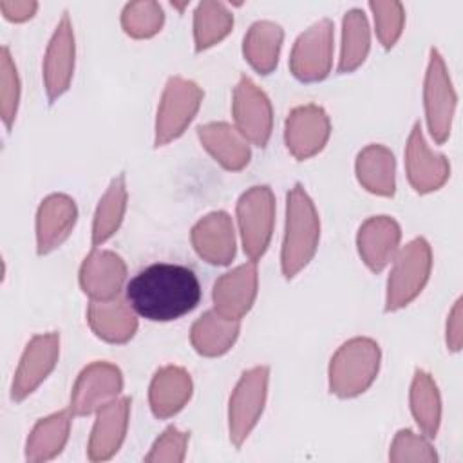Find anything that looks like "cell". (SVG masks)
<instances>
[{"instance_id":"cell-1","label":"cell","mask_w":463,"mask_h":463,"mask_svg":"<svg viewBox=\"0 0 463 463\" xmlns=\"http://www.w3.org/2000/svg\"><path fill=\"white\" fill-rule=\"evenodd\" d=\"M125 300L141 318L172 322L197 307L201 284L197 275L186 266L156 262L128 280Z\"/></svg>"},{"instance_id":"cell-2","label":"cell","mask_w":463,"mask_h":463,"mask_svg":"<svg viewBox=\"0 0 463 463\" xmlns=\"http://www.w3.org/2000/svg\"><path fill=\"white\" fill-rule=\"evenodd\" d=\"M318 241V212L306 188L297 183L286 195V228L280 248V268L286 279H293L311 262Z\"/></svg>"},{"instance_id":"cell-3","label":"cell","mask_w":463,"mask_h":463,"mask_svg":"<svg viewBox=\"0 0 463 463\" xmlns=\"http://www.w3.org/2000/svg\"><path fill=\"white\" fill-rule=\"evenodd\" d=\"M382 351L376 340L354 336L344 342L331 356L327 376L329 391L338 398H354L365 392L378 376Z\"/></svg>"},{"instance_id":"cell-4","label":"cell","mask_w":463,"mask_h":463,"mask_svg":"<svg viewBox=\"0 0 463 463\" xmlns=\"http://www.w3.org/2000/svg\"><path fill=\"white\" fill-rule=\"evenodd\" d=\"M432 269V250L427 239L416 237L402 246L387 277L385 311H398L409 306L429 282Z\"/></svg>"},{"instance_id":"cell-5","label":"cell","mask_w":463,"mask_h":463,"mask_svg":"<svg viewBox=\"0 0 463 463\" xmlns=\"http://www.w3.org/2000/svg\"><path fill=\"white\" fill-rule=\"evenodd\" d=\"M203 98L204 92L195 81L183 76H170L156 114L154 145L165 146L183 136L199 112Z\"/></svg>"},{"instance_id":"cell-6","label":"cell","mask_w":463,"mask_h":463,"mask_svg":"<svg viewBox=\"0 0 463 463\" xmlns=\"http://www.w3.org/2000/svg\"><path fill=\"white\" fill-rule=\"evenodd\" d=\"M269 367L255 365L244 371L235 383L228 403L230 441L239 449L259 423L268 398Z\"/></svg>"},{"instance_id":"cell-7","label":"cell","mask_w":463,"mask_h":463,"mask_svg":"<svg viewBox=\"0 0 463 463\" xmlns=\"http://www.w3.org/2000/svg\"><path fill=\"white\" fill-rule=\"evenodd\" d=\"M237 222L246 257L259 262L269 246L275 224V195L269 186H251L239 197Z\"/></svg>"},{"instance_id":"cell-8","label":"cell","mask_w":463,"mask_h":463,"mask_svg":"<svg viewBox=\"0 0 463 463\" xmlns=\"http://www.w3.org/2000/svg\"><path fill=\"white\" fill-rule=\"evenodd\" d=\"M456 105L458 94L454 90L443 56L438 49L432 47L423 83V107L429 132L438 145L445 143L450 136Z\"/></svg>"},{"instance_id":"cell-9","label":"cell","mask_w":463,"mask_h":463,"mask_svg":"<svg viewBox=\"0 0 463 463\" xmlns=\"http://www.w3.org/2000/svg\"><path fill=\"white\" fill-rule=\"evenodd\" d=\"M335 27L329 18H320L309 25L293 43L289 54L291 74L304 83H315L327 78L333 65Z\"/></svg>"},{"instance_id":"cell-10","label":"cell","mask_w":463,"mask_h":463,"mask_svg":"<svg viewBox=\"0 0 463 463\" xmlns=\"http://www.w3.org/2000/svg\"><path fill=\"white\" fill-rule=\"evenodd\" d=\"M233 127L255 146H266L273 130V107L268 94L248 76H241L232 96Z\"/></svg>"},{"instance_id":"cell-11","label":"cell","mask_w":463,"mask_h":463,"mask_svg":"<svg viewBox=\"0 0 463 463\" xmlns=\"http://www.w3.org/2000/svg\"><path fill=\"white\" fill-rule=\"evenodd\" d=\"M123 391L121 369L110 362H92L78 374L69 409L74 416L96 414L103 405L119 398Z\"/></svg>"},{"instance_id":"cell-12","label":"cell","mask_w":463,"mask_h":463,"mask_svg":"<svg viewBox=\"0 0 463 463\" xmlns=\"http://www.w3.org/2000/svg\"><path fill=\"white\" fill-rule=\"evenodd\" d=\"M60 358V335L56 331L34 335L18 362L11 383V400L22 402L33 394L52 373Z\"/></svg>"},{"instance_id":"cell-13","label":"cell","mask_w":463,"mask_h":463,"mask_svg":"<svg viewBox=\"0 0 463 463\" xmlns=\"http://www.w3.org/2000/svg\"><path fill=\"white\" fill-rule=\"evenodd\" d=\"M331 136L327 112L315 103L295 107L284 123V143L289 154L298 159H309L324 150Z\"/></svg>"},{"instance_id":"cell-14","label":"cell","mask_w":463,"mask_h":463,"mask_svg":"<svg viewBox=\"0 0 463 463\" xmlns=\"http://www.w3.org/2000/svg\"><path fill=\"white\" fill-rule=\"evenodd\" d=\"M76 63L74 29L69 13L65 11L47 43L43 56V87L51 103L63 96L72 81Z\"/></svg>"},{"instance_id":"cell-15","label":"cell","mask_w":463,"mask_h":463,"mask_svg":"<svg viewBox=\"0 0 463 463\" xmlns=\"http://www.w3.org/2000/svg\"><path fill=\"white\" fill-rule=\"evenodd\" d=\"M405 172L418 194L436 192L450 177L449 159L429 148L420 123H414L405 145Z\"/></svg>"},{"instance_id":"cell-16","label":"cell","mask_w":463,"mask_h":463,"mask_svg":"<svg viewBox=\"0 0 463 463\" xmlns=\"http://www.w3.org/2000/svg\"><path fill=\"white\" fill-rule=\"evenodd\" d=\"M259 289V271L257 262L241 264L226 273H222L212 291L213 309L230 318L241 320L253 307Z\"/></svg>"},{"instance_id":"cell-17","label":"cell","mask_w":463,"mask_h":463,"mask_svg":"<svg viewBox=\"0 0 463 463\" xmlns=\"http://www.w3.org/2000/svg\"><path fill=\"white\" fill-rule=\"evenodd\" d=\"M80 288L90 300L119 297L127 280L125 260L110 250L92 248L80 266Z\"/></svg>"},{"instance_id":"cell-18","label":"cell","mask_w":463,"mask_h":463,"mask_svg":"<svg viewBox=\"0 0 463 463\" xmlns=\"http://www.w3.org/2000/svg\"><path fill=\"white\" fill-rule=\"evenodd\" d=\"M402 228L389 215L365 219L356 233V248L364 264L374 271H383L400 250Z\"/></svg>"},{"instance_id":"cell-19","label":"cell","mask_w":463,"mask_h":463,"mask_svg":"<svg viewBox=\"0 0 463 463\" xmlns=\"http://www.w3.org/2000/svg\"><path fill=\"white\" fill-rule=\"evenodd\" d=\"M190 241L195 253L208 264L226 266L235 257V228L222 210L201 217L190 232Z\"/></svg>"},{"instance_id":"cell-20","label":"cell","mask_w":463,"mask_h":463,"mask_svg":"<svg viewBox=\"0 0 463 463\" xmlns=\"http://www.w3.org/2000/svg\"><path fill=\"white\" fill-rule=\"evenodd\" d=\"M78 221V208L67 194L47 195L36 212V251L47 255L60 248Z\"/></svg>"},{"instance_id":"cell-21","label":"cell","mask_w":463,"mask_h":463,"mask_svg":"<svg viewBox=\"0 0 463 463\" xmlns=\"http://www.w3.org/2000/svg\"><path fill=\"white\" fill-rule=\"evenodd\" d=\"M130 403L128 396H121L96 412L87 445V456L90 461H107L121 449L128 429Z\"/></svg>"},{"instance_id":"cell-22","label":"cell","mask_w":463,"mask_h":463,"mask_svg":"<svg viewBox=\"0 0 463 463\" xmlns=\"http://www.w3.org/2000/svg\"><path fill=\"white\" fill-rule=\"evenodd\" d=\"M194 383L186 369L179 365H165L152 376L148 387V403L152 414L159 420L175 416L192 398Z\"/></svg>"},{"instance_id":"cell-23","label":"cell","mask_w":463,"mask_h":463,"mask_svg":"<svg viewBox=\"0 0 463 463\" xmlns=\"http://www.w3.org/2000/svg\"><path fill=\"white\" fill-rule=\"evenodd\" d=\"M87 322L92 333L109 344H125L137 331V315L127 300H90Z\"/></svg>"},{"instance_id":"cell-24","label":"cell","mask_w":463,"mask_h":463,"mask_svg":"<svg viewBox=\"0 0 463 463\" xmlns=\"http://www.w3.org/2000/svg\"><path fill=\"white\" fill-rule=\"evenodd\" d=\"M197 137L204 150L226 170H242L251 157L248 141L226 121H212L197 127Z\"/></svg>"},{"instance_id":"cell-25","label":"cell","mask_w":463,"mask_h":463,"mask_svg":"<svg viewBox=\"0 0 463 463\" xmlns=\"http://www.w3.org/2000/svg\"><path fill=\"white\" fill-rule=\"evenodd\" d=\"M356 179L367 192L382 197H392L396 192V159L394 154L380 143L362 148L354 161Z\"/></svg>"},{"instance_id":"cell-26","label":"cell","mask_w":463,"mask_h":463,"mask_svg":"<svg viewBox=\"0 0 463 463\" xmlns=\"http://www.w3.org/2000/svg\"><path fill=\"white\" fill-rule=\"evenodd\" d=\"M241 333V320H230L215 309L203 313L190 329L192 347L208 358L226 354L237 342Z\"/></svg>"},{"instance_id":"cell-27","label":"cell","mask_w":463,"mask_h":463,"mask_svg":"<svg viewBox=\"0 0 463 463\" xmlns=\"http://www.w3.org/2000/svg\"><path fill=\"white\" fill-rule=\"evenodd\" d=\"M72 416L71 409H67L38 420L25 441V459L40 463L56 458L67 445Z\"/></svg>"},{"instance_id":"cell-28","label":"cell","mask_w":463,"mask_h":463,"mask_svg":"<svg viewBox=\"0 0 463 463\" xmlns=\"http://www.w3.org/2000/svg\"><path fill=\"white\" fill-rule=\"evenodd\" d=\"M282 42L284 29L277 22L257 20L244 34L242 54L259 74H269L279 65Z\"/></svg>"},{"instance_id":"cell-29","label":"cell","mask_w":463,"mask_h":463,"mask_svg":"<svg viewBox=\"0 0 463 463\" xmlns=\"http://www.w3.org/2000/svg\"><path fill=\"white\" fill-rule=\"evenodd\" d=\"M409 403L421 434L429 439L434 438L441 423V396L434 378L423 369H416L412 376Z\"/></svg>"},{"instance_id":"cell-30","label":"cell","mask_w":463,"mask_h":463,"mask_svg":"<svg viewBox=\"0 0 463 463\" xmlns=\"http://www.w3.org/2000/svg\"><path fill=\"white\" fill-rule=\"evenodd\" d=\"M127 210V183L125 174L116 175L101 195L92 219V248L107 242L121 226Z\"/></svg>"},{"instance_id":"cell-31","label":"cell","mask_w":463,"mask_h":463,"mask_svg":"<svg viewBox=\"0 0 463 463\" xmlns=\"http://www.w3.org/2000/svg\"><path fill=\"white\" fill-rule=\"evenodd\" d=\"M371 49V29L362 9H349L342 20V49L338 72L349 74L367 60Z\"/></svg>"},{"instance_id":"cell-32","label":"cell","mask_w":463,"mask_h":463,"mask_svg":"<svg viewBox=\"0 0 463 463\" xmlns=\"http://www.w3.org/2000/svg\"><path fill=\"white\" fill-rule=\"evenodd\" d=\"M233 27V13L215 0H203L194 11L195 51H206L222 42Z\"/></svg>"},{"instance_id":"cell-33","label":"cell","mask_w":463,"mask_h":463,"mask_svg":"<svg viewBox=\"0 0 463 463\" xmlns=\"http://www.w3.org/2000/svg\"><path fill=\"white\" fill-rule=\"evenodd\" d=\"M165 24V11L154 0L130 2L121 11L123 31L136 40L156 36Z\"/></svg>"},{"instance_id":"cell-34","label":"cell","mask_w":463,"mask_h":463,"mask_svg":"<svg viewBox=\"0 0 463 463\" xmlns=\"http://www.w3.org/2000/svg\"><path fill=\"white\" fill-rule=\"evenodd\" d=\"M20 76L16 71V65L11 58L9 49L4 45L0 52V118L5 125V128H11V125L16 119L18 105H20Z\"/></svg>"},{"instance_id":"cell-35","label":"cell","mask_w":463,"mask_h":463,"mask_svg":"<svg viewBox=\"0 0 463 463\" xmlns=\"http://www.w3.org/2000/svg\"><path fill=\"white\" fill-rule=\"evenodd\" d=\"M369 9L374 18L376 36L383 49H391L396 45L398 38L402 36L403 24H405V9L400 2H369Z\"/></svg>"},{"instance_id":"cell-36","label":"cell","mask_w":463,"mask_h":463,"mask_svg":"<svg viewBox=\"0 0 463 463\" xmlns=\"http://www.w3.org/2000/svg\"><path fill=\"white\" fill-rule=\"evenodd\" d=\"M389 459L392 463H403V461L436 463L438 454L427 436L416 434L411 429H402L396 432L391 443Z\"/></svg>"},{"instance_id":"cell-37","label":"cell","mask_w":463,"mask_h":463,"mask_svg":"<svg viewBox=\"0 0 463 463\" xmlns=\"http://www.w3.org/2000/svg\"><path fill=\"white\" fill-rule=\"evenodd\" d=\"M190 434L170 425L154 441L150 452L145 456L146 463H181L186 454Z\"/></svg>"},{"instance_id":"cell-38","label":"cell","mask_w":463,"mask_h":463,"mask_svg":"<svg viewBox=\"0 0 463 463\" xmlns=\"http://www.w3.org/2000/svg\"><path fill=\"white\" fill-rule=\"evenodd\" d=\"M445 342L447 347L454 353L461 349L463 344V309H461V298H458L449 311L447 326H445Z\"/></svg>"},{"instance_id":"cell-39","label":"cell","mask_w":463,"mask_h":463,"mask_svg":"<svg viewBox=\"0 0 463 463\" xmlns=\"http://www.w3.org/2000/svg\"><path fill=\"white\" fill-rule=\"evenodd\" d=\"M36 9H38V4L33 0H2L0 2V11L4 18L16 24L33 18Z\"/></svg>"}]
</instances>
